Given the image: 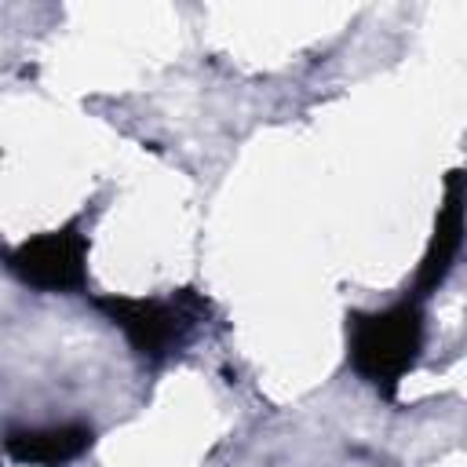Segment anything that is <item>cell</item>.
Here are the masks:
<instances>
[{
	"instance_id": "6da1fadb",
	"label": "cell",
	"mask_w": 467,
	"mask_h": 467,
	"mask_svg": "<svg viewBox=\"0 0 467 467\" xmlns=\"http://www.w3.org/2000/svg\"><path fill=\"white\" fill-rule=\"evenodd\" d=\"M423 350V306L420 299H401L383 310L347 314V361L350 368L387 401H394L398 383L416 368Z\"/></svg>"
},
{
	"instance_id": "7a4b0ae2",
	"label": "cell",
	"mask_w": 467,
	"mask_h": 467,
	"mask_svg": "<svg viewBox=\"0 0 467 467\" xmlns=\"http://www.w3.org/2000/svg\"><path fill=\"white\" fill-rule=\"evenodd\" d=\"M91 303L106 314L113 328L124 332V339L146 365H161L171 354H179L193 328L212 314V303L193 288H179L168 299L95 296Z\"/></svg>"
},
{
	"instance_id": "3957f363",
	"label": "cell",
	"mask_w": 467,
	"mask_h": 467,
	"mask_svg": "<svg viewBox=\"0 0 467 467\" xmlns=\"http://www.w3.org/2000/svg\"><path fill=\"white\" fill-rule=\"evenodd\" d=\"M88 248H91V241H88L80 219H73L58 230L26 237L22 244L0 252V259L22 285H29L36 292L73 296V292L88 288Z\"/></svg>"
},
{
	"instance_id": "277c9868",
	"label": "cell",
	"mask_w": 467,
	"mask_h": 467,
	"mask_svg": "<svg viewBox=\"0 0 467 467\" xmlns=\"http://www.w3.org/2000/svg\"><path fill=\"white\" fill-rule=\"evenodd\" d=\"M460 248H463V171L452 168L449 179H445V201H441L431 244H427L423 263H420L416 281H412V299H423V296L438 292V285L449 277Z\"/></svg>"
},
{
	"instance_id": "5b68a950",
	"label": "cell",
	"mask_w": 467,
	"mask_h": 467,
	"mask_svg": "<svg viewBox=\"0 0 467 467\" xmlns=\"http://www.w3.org/2000/svg\"><path fill=\"white\" fill-rule=\"evenodd\" d=\"M95 441L88 423H51V427H11L4 434V452L22 467H66L84 456Z\"/></svg>"
}]
</instances>
